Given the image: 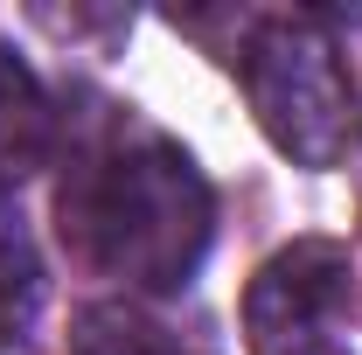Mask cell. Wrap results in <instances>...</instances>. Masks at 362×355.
I'll return each instance as SVG.
<instances>
[{
  "label": "cell",
  "instance_id": "1",
  "mask_svg": "<svg viewBox=\"0 0 362 355\" xmlns=\"http://www.w3.org/2000/svg\"><path fill=\"white\" fill-rule=\"evenodd\" d=\"M56 216H63V244L90 272L133 293L188 286L216 237V202L202 168L139 119H112L77 146Z\"/></svg>",
  "mask_w": 362,
  "mask_h": 355
},
{
  "label": "cell",
  "instance_id": "2",
  "mask_svg": "<svg viewBox=\"0 0 362 355\" xmlns=\"http://www.w3.org/2000/svg\"><path fill=\"white\" fill-rule=\"evenodd\" d=\"M244 98L258 112L265 139L300 161V168H334L356 146V77L341 63V42L320 28L314 14H272L251 28V42L237 56Z\"/></svg>",
  "mask_w": 362,
  "mask_h": 355
},
{
  "label": "cell",
  "instance_id": "3",
  "mask_svg": "<svg viewBox=\"0 0 362 355\" xmlns=\"http://www.w3.org/2000/svg\"><path fill=\"white\" fill-rule=\"evenodd\" d=\"M356 272L334 237H300L272 251L244 293V349L251 355H334Z\"/></svg>",
  "mask_w": 362,
  "mask_h": 355
},
{
  "label": "cell",
  "instance_id": "4",
  "mask_svg": "<svg viewBox=\"0 0 362 355\" xmlns=\"http://www.w3.org/2000/svg\"><path fill=\"white\" fill-rule=\"evenodd\" d=\"M56 139V105H49L42 77L0 42V188H14L21 175H35Z\"/></svg>",
  "mask_w": 362,
  "mask_h": 355
},
{
  "label": "cell",
  "instance_id": "5",
  "mask_svg": "<svg viewBox=\"0 0 362 355\" xmlns=\"http://www.w3.org/2000/svg\"><path fill=\"white\" fill-rule=\"evenodd\" d=\"M35 313H42V258H35L21 209L0 188V342H21L35 327Z\"/></svg>",
  "mask_w": 362,
  "mask_h": 355
}]
</instances>
